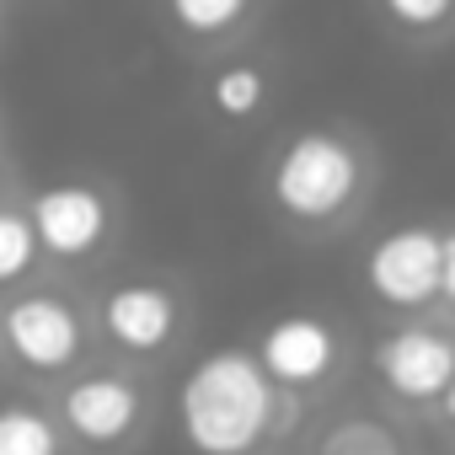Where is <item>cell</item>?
<instances>
[{
    "instance_id": "1",
    "label": "cell",
    "mask_w": 455,
    "mask_h": 455,
    "mask_svg": "<svg viewBox=\"0 0 455 455\" xmlns=\"http://www.w3.org/2000/svg\"><path fill=\"white\" fill-rule=\"evenodd\" d=\"M295 412L290 391L274 386L258 348H209L177 386V423L193 455H263L284 418Z\"/></svg>"
},
{
    "instance_id": "2",
    "label": "cell",
    "mask_w": 455,
    "mask_h": 455,
    "mask_svg": "<svg viewBox=\"0 0 455 455\" xmlns=\"http://www.w3.org/2000/svg\"><path fill=\"white\" fill-rule=\"evenodd\" d=\"M370 188V156L359 140L338 134V129H295L274 166H268V193H274V209L300 225V231H327L338 225Z\"/></svg>"
},
{
    "instance_id": "3",
    "label": "cell",
    "mask_w": 455,
    "mask_h": 455,
    "mask_svg": "<svg viewBox=\"0 0 455 455\" xmlns=\"http://www.w3.org/2000/svg\"><path fill=\"white\" fill-rule=\"evenodd\" d=\"M54 418L70 434V444L108 455V450L134 444V434L150 418V402H145L140 380L124 375V370H81V375L65 380V391L54 402Z\"/></svg>"
},
{
    "instance_id": "4",
    "label": "cell",
    "mask_w": 455,
    "mask_h": 455,
    "mask_svg": "<svg viewBox=\"0 0 455 455\" xmlns=\"http://www.w3.org/2000/svg\"><path fill=\"white\" fill-rule=\"evenodd\" d=\"M444 284V231L439 225H396L364 252V290L375 306L407 316L439 300Z\"/></svg>"
},
{
    "instance_id": "5",
    "label": "cell",
    "mask_w": 455,
    "mask_h": 455,
    "mask_svg": "<svg viewBox=\"0 0 455 455\" xmlns=\"http://www.w3.org/2000/svg\"><path fill=\"white\" fill-rule=\"evenodd\" d=\"M0 348L33 375H65L86 354V311L60 290H28L0 311Z\"/></svg>"
},
{
    "instance_id": "6",
    "label": "cell",
    "mask_w": 455,
    "mask_h": 455,
    "mask_svg": "<svg viewBox=\"0 0 455 455\" xmlns=\"http://www.w3.org/2000/svg\"><path fill=\"white\" fill-rule=\"evenodd\" d=\"M370 370L386 396L407 407H439L455 380V332L444 327H391L370 348Z\"/></svg>"
},
{
    "instance_id": "7",
    "label": "cell",
    "mask_w": 455,
    "mask_h": 455,
    "mask_svg": "<svg viewBox=\"0 0 455 455\" xmlns=\"http://www.w3.org/2000/svg\"><path fill=\"white\" fill-rule=\"evenodd\" d=\"M28 220L38 231V247L60 263H86L113 242V198L97 182H49L33 193Z\"/></svg>"
},
{
    "instance_id": "8",
    "label": "cell",
    "mask_w": 455,
    "mask_h": 455,
    "mask_svg": "<svg viewBox=\"0 0 455 455\" xmlns=\"http://www.w3.org/2000/svg\"><path fill=\"white\" fill-rule=\"evenodd\" d=\"M97 332L124 354V359H156L172 348L182 332V300L161 279H129L113 284L97 306Z\"/></svg>"
},
{
    "instance_id": "9",
    "label": "cell",
    "mask_w": 455,
    "mask_h": 455,
    "mask_svg": "<svg viewBox=\"0 0 455 455\" xmlns=\"http://www.w3.org/2000/svg\"><path fill=\"white\" fill-rule=\"evenodd\" d=\"M258 359H263V370L274 375L279 391L300 396V391H316V386H327V380L338 375L343 343H338V327H332L327 316L295 311V316H279V322L258 338Z\"/></svg>"
},
{
    "instance_id": "10",
    "label": "cell",
    "mask_w": 455,
    "mask_h": 455,
    "mask_svg": "<svg viewBox=\"0 0 455 455\" xmlns=\"http://www.w3.org/2000/svg\"><path fill=\"white\" fill-rule=\"evenodd\" d=\"M268 92H274V81H268V70L252 65V60L220 65V70L209 76V108H214L225 124H247V118H258V113L268 108Z\"/></svg>"
},
{
    "instance_id": "11",
    "label": "cell",
    "mask_w": 455,
    "mask_h": 455,
    "mask_svg": "<svg viewBox=\"0 0 455 455\" xmlns=\"http://www.w3.org/2000/svg\"><path fill=\"white\" fill-rule=\"evenodd\" d=\"M0 455H70V434L54 412L33 402H6L0 407Z\"/></svg>"
},
{
    "instance_id": "12",
    "label": "cell",
    "mask_w": 455,
    "mask_h": 455,
    "mask_svg": "<svg viewBox=\"0 0 455 455\" xmlns=\"http://www.w3.org/2000/svg\"><path fill=\"white\" fill-rule=\"evenodd\" d=\"M161 6H166V22H172L182 38L214 44V38H225V33H236V28L252 17L258 0H161Z\"/></svg>"
},
{
    "instance_id": "13",
    "label": "cell",
    "mask_w": 455,
    "mask_h": 455,
    "mask_svg": "<svg viewBox=\"0 0 455 455\" xmlns=\"http://www.w3.org/2000/svg\"><path fill=\"white\" fill-rule=\"evenodd\" d=\"M38 231H33V220L22 214V209H6L0 204V284H17V279H28L33 274V263H38Z\"/></svg>"
},
{
    "instance_id": "14",
    "label": "cell",
    "mask_w": 455,
    "mask_h": 455,
    "mask_svg": "<svg viewBox=\"0 0 455 455\" xmlns=\"http://www.w3.org/2000/svg\"><path fill=\"white\" fill-rule=\"evenodd\" d=\"M375 12L407 38H428V33L455 28V0H375Z\"/></svg>"
},
{
    "instance_id": "15",
    "label": "cell",
    "mask_w": 455,
    "mask_h": 455,
    "mask_svg": "<svg viewBox=\"0 0 455 455\" xmlns=\"http://www.w3.org/2000/svg\"><path fill=\"white\" fill-rule=\"evenodd\" d=\"M316 455H402V444L380 428V423H370V418H354V423H343V428H332L322 444H316Z\"/></svg>"
},
{
    "instance_id": "16",
    "label": "cell",
    "mask_w": 455,
    "mask_h": 455,
    "mask_svg": "<svg viewBox=\"0 0 455 455\" xmlns=\"http://www.w3.org/2000/svg\"><path fill=\"white\" fill-rule=\"evenodd\" d=\"M439 300L455 306V225L444 231V284H439Z\"/></svg>"
},
{
    "instance_id": "17",
    "label": "cell",
    "mask_w": 455,
    "mask_h": 455,
    "mask_svg": "<svg viewBox=\"0 0 455 455\" xmlns=\"http://www.w3.org/2000/svg\"><path fill=\"white\" fill-rule=\"evenodd\" d=\"M439 418L455 428V380H450V391H444V402H439Z\"/></svg>"
},
{
    "instance_id": "18",
    "label": "cell",
    "mask_w": 455,
    "mask_h": 455,
    "mask_svg": "<svg viewBox=\"0 0 455 455\" xmlns=\"http://www.w3.org/2000/svg\"><path fill=\"white\" fill-rule=\"evenodd\" d=\"M0 193H6V182H0Z\"/></svg>"
}]
</instances>
